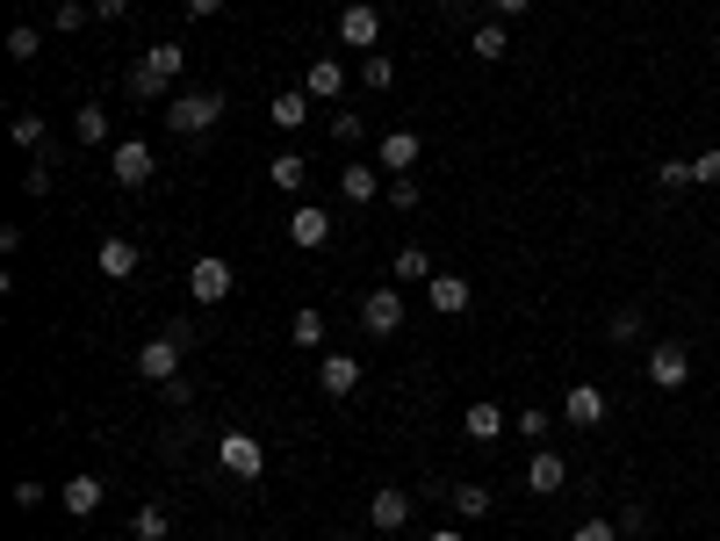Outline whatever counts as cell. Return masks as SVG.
<instances>
[{"instance_id":"cell-1","label":"cell","mask_w":720,"mask_h":541,"mask_svg":"<svg viewBox=\"0 0 720 541\" xmlns=\"http://www.w3.org/2000/svg\"><path fill=\"white\" fill-rule=\"evenodd\" d=\"M166 123H173V138H202V130H217V123H223V94H217V88L173 94V102H166Z\"/></svg>"},{"instance_id":"cell-2","label":"cell","mask_w":720,"mask_h":541,"mask_svg":"<svg viewBox=\"0 0 720 541\" xmlns=\"http://www.w3.org/2000/svg\"><path fill=\"white\" fill-rule=\"evenodd\" d=\"M217 462L231 476H239V484H253L259 470H267V448H259L253 434H245V426H231V434H217Z\"/></svg>"},{"instance_id":"cell-3","label":"cell","mask_w":720,"mask_h":541,"mask_svg":"<svg viewBox=\"0 0 720 541\" xmlns=\"http://www.w3.org/2000/svg\"><path fill=\"white\" fill-rule=\"evenodd\" d=\"M181 354H188V347H181V339H173V332H159V339H144V347H138V376H144V383H173V376H181Z\"/></svg>"},{"instance_id":"cell-4","label":"cell","mask_w":720,"mask_h":541,"mask_svg":"<svg viewBox=\"0 0 720 541\" xmlns=\"http://www.w3.org/2000/svg\"><path fill=\"white\" fill-rule=\"evenodd\" d=\"M231 289H239V275H231V261H217V253H202V261L188 267V297L195 303H223Z\"/></svg>"},{"instance_id":"cell-5","label":"cell","mask_w":720,"mask_h":541,"mask_svg":"<svg viewBox=\"0 0 720 541\" xmlns=\"http://www.w3.org/2000/svg\"><path fill=\"white\" fill-rule=\"evenodd\" d=\"M108 174H116V181H123V188H144V181H152V174H159V159H152V145H144V138H123V145H116V152H108Z\"/></svg>"},{"instance_id":"cell-6","label":"cell","mask_w":720,"mask_h":541,"mask_svg":"<svg viewBox=\"0 0 720 541\" xmlns=\"http://www.w3.org/2000/svg\"><path fill=\"white\" fill-rule=\"evenodd\" d=\"M360 325L375 332V339L404 332V297H396V281H390V289H368V297H360Z\"/></svg>"},{"instance_id":"cell-7","label":"cell","mask_w":720,"mask_h":541,"mask_svg":"<svg viewBox=\"0 0 720 541\" xmlns=\"http://www.w3.org/2000/svg\"><path fill=\"white\" fill-rule=\"evenodd\" d=\"M649 383H655V390H685V383H692V354L677 347V339L649 347Z\"/></svg>"},{"instance_id":"cell-8","label":"cell","mask_w":720,"mask_h":541,"mask_svg":"<svg viewBox=\"0 0 720 541\" xmlns=\"http://www.w3.org/2000/svg\"><path fill=\"white\" fill-rule=\"evenodd\" d=\"M368 527H375V534H396V527H411V491L382 484L375 498H368Z\"/></svg>"},{"instance_id":"cell-9","label":"cell","mask_w":720,"mask_h":541,"mask_svg":"<svg viewBox=\"0 0 720 541\" xmlns=\"http://www.w3.org/2000/svg\"><path fill=\"white\" fill-rule=\"evenodd\" d=\"M339 44H353V51H375L382 44V15L368 8V0H353V8L339 15Z\"/></svg>"},{"instance_id":"cell-10","label":"cell","mask_w":720,"mask_h":541,"mask_svg":"<svg viewBox=\"0 0 720 541\" xmlns=\"http://www.w3.org/2000/svg\"><path fill=\"white\" fill-rule=\"evenodd\" d=\"M562 484H569V462H562V448H533V462H526V491L555 498Z\"/></svg>"},{"instance_id":"cell-11","label":"cell","mask_w":720,"mask_h":541,"mask_svg":"<svg viewBox=\"0 0 720 541\" xmlns=\"http://www.w3.org/2000/svg\"><path fill=\"white\" fill-rule=\"evenodd\" d=\"M426 303H432L440 318H462L468 303H476V289H468L462 275H432V281H426Z\"/></svg>"},{"instance_id":"cell-12","label":"cell","mask_w":720,"mask_h":541,"mask_svg":"<svg viewBox=\"0 0 720 541\" xmlns=\"http://www.w3.org/2000/svg\"><path fill=\"white\" fill-rule=\"evenodd\" d=\"M562 419L591 434V426L605 419V390H599V383H577V390H562Z\"/></svg>"},{"instance_id":"cell-13","label":"cell","mask_w":720,"mask_h":541,"mask_svg":"<svg viewBox=\"0 0 720 541\" xmlns=\"http://www.w3.org/2000/svg\"><path fill=\"white\" fill-rule=\"evenodd\" d=\"M317 390H325V398H353V390H360V361H353V354H325V361H317Z\"/></svg>"},{"instance_id":"cell-14","label":"cell","mask_w":720,"mask_h":541,"mask_svg":"<svg viewBox=\"0 0 720 541\" xmlns=\"http://www.w3.org/2000/svg\"><path fill=\"white\" fill-rule=\"evenodd\" d=\"M303 94H310V102H339V94H346V66H339V58H317V66L303 72Z\"/></svg>"},{"instance_id":"cell-15","label":"cell","mask_w":720,"mask_h":541,"mask_svg":"<svg viewBox=\"0 0 720 541\" xmlns=\"http://www.w3.org/2000/svg\"><path fill=\"white\" fill-rule=\"evenodd\" d=\"M58 506H66L72 520H94V513H102V476H72V484L58 491Z\"/></svg>"},{"instance_id":"cell-16","label":"cell","mask_w":720,"mask_h":541,"mask_svg":"<svg viewBox=\"0 0 720 541\" xmlns=\"http://www.w3.org/2000/svg\"><path fill=\"white\" fill-rule=\"evenodd\" d=\"M289 239H295V245H325V239H332V210H317V203H295Z\"/></svg>"},{"instance_id":"cell-17","label":"cell","mask_w":720,"mask_h":541,"mask_svg":"<svg viewBox=\"0 0 720 541\" xmlns=\"http://www.w3.org/2000/svg\"><path fill=\"white\" fill-rule=\"evenodd\" d=\"M418 152H426V145H418V130H390V138H382V166H390V181H396V174H411Z\"/></svg>"},{"instance_id":"cell-18","label":"cell","mask_w":720,"mask_h":541,"mask_svg":"<svg viewBox=\"0 0 720 541\" xmlns=\"http://www.w3.org/2000/svg\"><path fill=\"white\" fill-rule=\"evenodd\" d=\"M339 195H346V203H375V195H382V166H368V159H353V166L339 174Z\"/></svg>"},{"instance_id":"cell-19","label":"cell","mask_w":720,"mask_h":541,"mask_svg":"<svg viewBox=\"0 0 720 541\" xmlns=\"http://www.w3.org/2000/svg\"><path fill=\"white\" fill-rule=\"evenodd\" d=\"M138 66H144V72L159 80V88L173 94V80H181V66H188V51H181V44H152V51H144Z\"/></svg>"},{"instance_id":"cell-20","label":"cell","mask_w":720,"mask_h":541,"mask_svg":"<svg viewBox=\"0 0 720 541\" xmlns=\"http://www.w3.org/2000/svg\"><path fill=\"white\" fill-rule=\"evenodd\" d=\"M446 506H454V520H490L498 498H490L483 484H454V491H446Z\"/></svg>"},{"instance_id":"cell-21","label":"cell","mask_w":720,"mask_h":541,"mask_svg":"<svg viewBox=\"0 0 720 541\" xmlns=\"http://www.w3.org/2000/svg\"><path fill=\"white\" fill-rule=\"evenodd\" d=\"M72 138H80V145H108V138H116L108 108H102V102H80V116H72Z\"/></svg>"},{"instance_id":"cell-22","label":"cell","mask_w":720,"mask_h":541,"mask_svg":"<svg viewBox=\"0 0 720 541\" xmlns=\"http://www.w3.org/2000/svg\"><path fill=\"white\" fill-rule=\"evenodd\" d=\"M462 426H468V440H498V434H504V404L476 398V404L462 412Z\"/></svg>"},{"instance_id":"cell-23","label":"cell","mask_w":720,"mask_h":541,"mask_svg":"<svg viewBox=\"0 0 720 541\" xmlns=\"http://www.w3.org/2000/svg\"><path fill=\"white\" fill-rule=\"evenodd\" d=\"M102 275L130 281V275H138V245H130V239H102Z\"/></svg>"},{"instance_id":"cell-24","label":"cell","mask_w":720,"mask_h":541,"mask_svg":"<svg viewBox=\"0 0 720 541\" xmlns=\"http://www.w3.org/2000/svg\"><path fill=\"white\" fill-rule=\"evenodd\" d=\"M390 281H432V253L426 245H404V253L390 261Z\"/></svg>"},{"instance_id":"cell-25","label":"cell","mask_w":720,"mask_h":541,"mask_svg":"<svg viewBox=\"0 0 720 541\" xmlns=\"http://www.w3.org/2000/svg\"><path fill=\"white\" fill-rule=\"evenodd\" d=\"M468 51H476V58H483V66H498V58H504V51H512V36H504V22H483V30H476V36H468Z\"/></svg>"},{"instance_id":"cell-26","label":"cell","mask_w":720,"mask_h":541,"mask_svg":"<svg viewBox=\"0 0 720 541\" xmlns=\"http://www.w3.org/2000/svg\"><path fill=\"white\" fill-rule=\"evenodd\" d=\"M267 174H275L281 195H295V188L310 181V159H303V152H275V166H267Z\"/></svg>"},{"instance_id":"cell-27","label":"cell","mask_w":720,"mask_h":541,"mask_svg":"<svg viewBox=\"0 0 720 541\" xmlns=\"http://www.w3.org/2000/svg\"><path fill=\"white\" fill-rule=\"evenodd\" d=\"M289 339H295V347H310V354H317V347H325V311H310V303H303V311L289 318Z\"/></svg>"},{"instance_id":"cell-28","label":"cell","mask_w":720,"mask_h":541,"mask_svg":"<svg viewBox=\"0 0 720 541\" xmlns=\"http://www.w3.org/2000/svg\"><path fill=\"white\" fill-rule=\"evenodd\" d=\"M130 534H138V541H173L166 506H138V513H130Z\"/></svg>"},{"instance_id":"cell-29","label":"cell","mask_w":720,"mask_h":541,"mask_svg":"<svg viewBox=\"0 0 720 541\" xmlns=\"http://www.w3.org/2000/svg\"><path fill=\"white\" fill-rule=\"evenodd\" d=\"M275 123H281V130H303V123H310V94H303V88H295V94H275Z\"/></svg>"},{"instance_id":"cell-30","label":"cell","mask_w":720,"mask_h":541,"mask_svg":"<svg viewBox=\"0 0 720 541\" xmlns=\"http://www.w3.org/2000/svg\"><path fill=\"white\" fill-rule=\"evenodd\" d=\"M360 80H368V88H390V80H396V58L390 51H368V58H360Z\"/></svg>"},{"instance_id":"cell-31","label":"cell","mask_w":720,"mask_h":541,"mask_svg":"<svg viewBox=\"0 0 720 541\" xmlns=\"http://www.w3.org/2000/svg\"><path fill=\"white\" fill-rule=\"evenodd\" d=\"M36 51H44V36H36L30 22H15V30H8V58H22V66H30Z\"/></svg>"},{"instance_id":"cell-32","label":"cell","mask_w":720,"mask_h":541,"mask_svg":"<svg viewBox=\"0 0 720 541\" xmlns=\"http://www.w3.org/2000/svg\"><path fill=\"white\" fill-rule=\"evenodd\" d=\"M15 145H22V152L44 145V116H36V108H22V116H15Z\"/></svg>"},{"instance_id":"cell-33","label":"cell","mask_w":720,"mask_h":541,"mask_svg":"<svg viewBox=\"0 0 720 541\" xmlns=\"http://www.w3.org/2000/svg\"><path fill=\"white\" fill-rule=\"evenodd\" d=\"M655 181H663V188H692L699 174H692V159H663V166H655Z\"/></svg>"},{"instance_id":"cell-34","label":"cell","mask_w":720,"mask_h":541,"mask_svg":"<svg viewBox=\"0 0 720 541\" xmlns=\"http://www.w3.org/2000/svg\"><path fill=\"white\" fill-rule=\"evenodd\" d=\"M86 15H94V8H86V0H58V8H51V22H58V30H66V36L80 30Z\"/></svg>"},{"instance_id":"cell-35","label":"cell","mask_w":720,"mask_h":541,"mask_svg":"<svg viewBox=\"0 0 720 541\" xmlns=\"http://www.w3.org/2000/svg\"><path fill=\"white\" fill-rule=\"evenodd\" d=\"M390 210H418V181H411V174L390 181Z\"/></svg>"},{"instance_id":"cell-36","label":"cell","mask_w":720,"mask_h":541,"mask_svg":"<svg viewBox=\"0 0 720 541\" xmlns=\"http://www.w3.org/2000/svg\"><path fill=\"white\" fill-rule=\"evenodd\" d=\"M159 398H166L173 412H188V404H195V383H188V376H173V383H159Z\"/></svg>"},{"instance_id":"cell-37","label":"cell","mask_w":720,"mask_h":541,"mask_svg":"<svg viewBox=\"0 0 720 541\" xmlns=\"http://www.w3.org/2000/svg\"><path fill=\"white\" fill-rule=\"evenodd\" d=\"M635 339H641V311H619L613 318V347H635Z\"/></svg>"},{"instance_id":"cell-38","label":"cell","mask_w":720,"mask_h":541,"mask_svg":"<svg viewBox=\"0 0 720 541\" xmlns=\"http://www.w3.org/2000/svg\"><path fill=\"white\" fill-rule=\"evenodd\" d=\"M360 130H368V123H360L353 108H339V116H332V138H339V145H360Z\"/></svg>"},{"instance_id":"cell-39","label":"cell","mask_w":720,"mask_h":541,"mask_svg":"<svg viewBox=\"0 0 720 541\" xmlns=\"http://www.w3.org/2000/svg\"><path fill=\"white\" fill-rule=\"evenodd\" d=\"M692 174H699L706 188H720V145H713V152H699V159H692Z\"/></svg>"},{"instance_id":"cell-40","label":"cell","mask_w":720,"mask_h":541,"mask_svg":"<svg viewBox=\"0 0 720 541\" xmlns=\"http://www.w3.org/2000/svg\"><path fill=\"white\" fill-rule=\"evenodd\" d=\"M569 541H619V527H613V520H583Z\"/></svg>"},{"instance_id":"cell-41","label":"cell","mask_w":720,"mask_h":541,"mask_svg":"<svg viewBox=\"0 0 720 541\" xmlns=\"http://www.w3.org/2000/svg\"><path fill=\"white\" fill-rule=\"evenodd\" d=\"M519 434H526V440H548V412H541V404H533V412H519Z\"/></svg>"},{"instance_id":"cell-42","label":"cell","mask_w":720,"mask_h":541,"mask_svg":"<svg viewBox=\"0 0 720 541\" xmlns=\"http://www.w3.org/2000/svg\"><path fill=\"white\" fill-rule=\"evenodd\" d=\"M22 188H30V195H51V166H44V159H36L30 174H22Z\"/></svg>"},{"instance_id":"cell-43","label":"cell","mask_w":720,"mask_h":541,"mask_svg":"<svg viewBox=\"0 0 720 541\" xmlns=\"http://www.w3.org/2000/svg\"><path fill=\"white\" fill-rule=\"evenodd\" d=\"M86 8H94L102 22H123V15H130V0H86Z\"/></svg>"},{"instance_id":"cell-44","label":"cell","mask_w":720,"mask_h":541,"mask_svg":"<svg viewBox=\"0 0 720 541\" xmlns=\"http://www.w3.org/2000/svg\"><path fill=\"white\" fill-rule=\"evenodd\" d=\"M490 8H498V22H512V15H526L533 0H490Z\"/></svg>"},{"instance_id":"cell-45","label":"cell","mask_w":720,"mask_h":541,"mask_svg":"<svg viewBox=\"0 0 720 541\" xmlns=\"http://www.w3.org/2000/svg\"><path fill=\"white\" fill-rule=\"evenodd\" d=\"M188 15L202 22V15H223V0H188Z\"/></svg>"},{"instance_id":"cell-46","label":"cell","mask_w":720,"mask_h":541,"mask_svg":"<svg viewBox=\"0 0 720 541\" xmlns=\"http://www.w3.org/2000/svg\"><path fill=\"white\" fill-rule=\"evenodd\" d=\"M426 541H468V534H462V527H440V534H426Z\"/></svg>"},{"instance_id":"cell-47","label":"cell","mask_w":720,"mask_h":541,"mask_svg":"<svg viewBox=\"0 0 720 541\" xmlns=\"http://www.w3.org/2000/svg\"><path fill=\"white\" fill-rule=\"evenodd\" d=\"M440 8H462V0H440Z\"/></svg>"},{"instance_id":"cell-48","label":"cell","mask_w":720,"mask_h":541,"mask_svg":"<svg viewBox=\"0 0 720 541\" xmlns=\"http://www.w3.org/2000/svg\"><path fill=\"white\" fill-rule=\"evenodd\" d=\"M15 8H36V0H15Z\"/></svg>"},{"instance_id":"cell-49","label":"cell","mask_w":720,"mask_h":541,"mask_svg":"<svg viewBox=\"0 0 720 541\" xmlns=\"http://www.w3.org/2000/svg\"><path fill=\"white\" fill-rule=\"evenodd\" d=\"M713 275H720V253H713Z\"/></svg>"}]
</instances>
